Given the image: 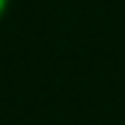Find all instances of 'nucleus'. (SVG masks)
<instances>
[{"label": "nucleus", "instance_id": "1", "mask_svg": "<svg viewBox=\"0 0 125 125\" xmlns=\"http://www.w3.org/2000/svg\"><path fill=\"white\" fill-rule=\"evenodd\" d=\"M8 3H10V0H0V18H3L5 10H8Z\"/></svg>", "mask_w": 125, "mask_h": 125}]
</instances>
